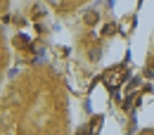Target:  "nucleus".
I'll return each mask as SVG.
<instances>
[{
    "instance_id": "obj_4",
    "label": "nucleus",
    "mask_w": 154,
    "mask_h": 135,
    "mask_svg": "<svg viewBox=\"0 0 154 135\" xmlns=\"http://www.w3.org/2000/svg\"><path fill=\"white\" fill-rule=\"evenodd\" d=\"M133 100H135V93H133V95H126V102H123V107H126V109H128V107H131V104H133Z\"/></svg>"
},
{
    "instance_id": "obj_2",
    "label": "nucleus",
    "mask_w": 154,
    "mask_h": 135,
    "mask_svg": "<svg viewBox=\"0 0 154 135\" xmlns=\"http://www.w3.org/2000/svg\"><path fill=\"white\" fill-rule=\"evenodd\" d=\"M85 21H88V24H95L97 21V12L95 10H88V12H85Z\"/></svg>"
},
{
    "instance_id": "obj_1",
    "label": "nucleus",
    "mask_w": 154,
    "mask_h": 135,
    "mask_svg": "<svg viewBox=\"0 0 154 135\" xmlns=\"http://www.w3.org/2000/svg\"><path fill=\"white\" fill-rule=\"evenodd\" d=\"M123 81H126V76H123V74H119V71H109V74H104V83H107L112 90H116Z\"/></svg>"
},
{
    "instance_id": "obj_3",
    "label": "nucleus",
    "mask_w": 154,
    "mask_h": 135,
    "mask_svg": "<svg viewBox=\"0 0 154 135\" xmlns=\"http://www.w3.org/2000/svg\"><path fill=\"white\" fill-rule=\"evenodd\" d=\"M114 31H116V26H114V24H107V26L102 29V33H104V36H112Z\"/></svg>"
}]
</instances>
